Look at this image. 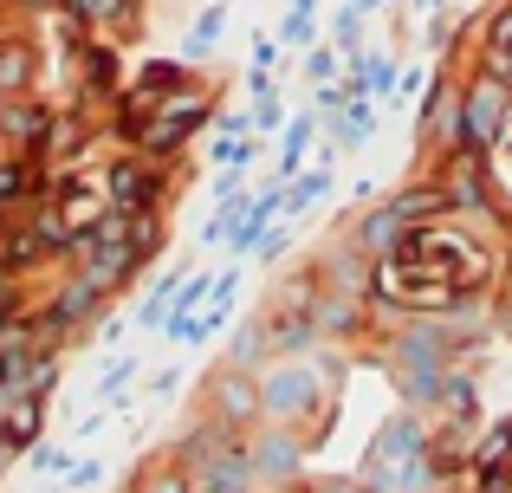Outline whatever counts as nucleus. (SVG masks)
Masks as SVG:
<instances>
[{"label":"nucleus","mask_w":512,"mask_h":493,"mask_svg":"<svg viewBox=\"0 0 512 493\" xmlns=\"http://www.w3.org/2000/svg\"><path fill=\"white\" fill-rule=\"evenodd\" d=\"M396 260L409 266H428V273L454 279L461 292H480L493 279V253L474 241L467 228H448V221H422V228H402L396 241Z\"/></svg>","instance_id":"f257e3e1"},{"label":"nucleus","mask_w":512,"mask_h":493,"mask_svg":"<svg viewBox=\"0 0 512 493\" xmlns=\"http://www.w3.org/2000/svg\"><path fill=\"white\" fill-rule=\"evenodd\" d=\"M370 292H376L383 305H396V312H428V318L454 312V305L467 299V292L454 286V279L428 273V266H409V260H396V253H383V260H376Z\"/></svg>","instance_id":"f03ea898"},{"label":"nucleus","mask_w":512,"mask_h":493,"mask_svg":"<svg viewBox=\"0 0 512 493\" xmlns=\"http://www.w3.org/2000/svg\"><path fill=\"white\" fill-rule=\"evenodd\" d=\"M208 111H214V98L208 91H195V85H175L163 104H156L150 117L137 124V143H143V156H169V150H182L188 137H195L201 124H208Z\"/></svg>","instance_id":"7ed1b4c3"},{"label":"nucleus","mask_w":512,"mask_h":493,"mask_svg":"<svg viewBox=\"0 0 512 493\" xmlns=\"http://www.w3.org/2000/svg\"><path fill=\"white\" fill-rule=\"evenodd\" d=\"M506 111H512L506 78H500V72H480L474 85H467L461 111H454V143H461V150H480V156H487L493 143H500V130H506Z\"/></svg>","instance_id":"20e7f679"},{"label":"nucleus","mask_w":512,"mask_h":493,"mask_svg":"<svg viewBox=\"0 0 512 493\" xmlns=\"http://www.w3.org/2000/svg\"><path fill=\"white\" fill-rule=\"evenodd\" d=\"M441 182H448V202L454 208H487V169H480V150H454L448 169H441Z\"/></svg>","instance_id":"39448f33"},{"label":"nucleus","mask_w":512,"mask_h":493,"mask_svg":"<svg viewBox=\"0 0 512 493\" xmlns=\"http://www.w3.org/2000/svg\"><path fill=\"white\" fill-rule=\"evenodd\" d=\"M253 455H240V448H221V455L201 461V493H253Z\"/></svg>","instance_id":"423d86ee"},{"label":"nucleus","mask_w":512,"mask_h":493,"mask_svg":"<svg viewBox=\"0 0 512 493\" xmlns=\"http://www.w3.org/2000/svg\"><path fill=\"white\" fill-rule=\"evenodd\" d=\"M253 409H260V383L247 377V370H227V377H214V416L227 422V429H234V422H247Z\"/></svg>","instance_id":"0eeeda50"},{"label":"nucleus","mask_w":512,"mask_h":493,"mask_svg":"<svg viewBox=\"0 0 512 493\" xmlns=\"http://www.w3.org/2000/svg\"><path fill=\"white\" fill-rule=\"evenodd\" d=\"M312 396H318L312 370H279V377L260 390V403L273 409V416H299V409H312Z\"/></svg>","instance_id":"6e6552de"},{"label":"nucleus","mask_w":512,"mask_h":493,"mask_svg":"<svg viewBox=\"0 0 512 493\" xmlns=\"http://www.w3.org/2000/svg\"><path fill=\"white\" fill-rule=\"evenodd\" d=\"M389 208H396L409 228H422V221H441V208H454V202H448V182H415V189H402Z\"/></svg>","instance_id":"1a4fd4ad"},{"label":"nucleus","mask_w":512,"mask_h":493,"mask_svg":"<svg viewBox=\"0 0 512 493\" xmlns=\"http://www.w3.org/2000/svg\"><path fill=\"white\" fill-rule=\"evenodd\" d=\"M104 189H111V208H150L156 202V176L143 163H117Z\"/></svg>","instance_id":"9d476101"},{"label":"nucleus","mask_w":512,"mask_h":493,"mask_svg":"<svg viewBox=\"0 0 512 493\" xmlns=\"http://www.w3.org/2000/svg\"><path fill=\"white\" fill-rule=\"evenodd\" d=\"M383 468L389 474H422V429L415 422H396L383 435Z\"/></svg>","instance_id":"9b49d317"},{"label":"nucleus","mask_w":512,"mask_h":493,"mask_svg":"<svg viewBox=\"0 0 512 493\" xmlns=\"http://www.w3.org/2000/svg\"><path fill=\"white\" fill-rule=\"evenodd\" d=\"M402 228H409V221H402V215H396V208H376V215H370V221H363V234H357V241H363V247H370V253H376V260H383V253H396V241H402Z\"/></svg>","instance_id":"f8f14e48"},{"label":"nucleus","mask_w":512,"mask_h":493,"mask_svg":"<svg viewBox=\"0 0 512 493\" xmlns=\"http://www.w3.org/2000/svg\"><path fill=\"white\" fill-rule=\"evenodd\" d=\"M396 351H402V364H409V370H441V331L422 325V331H409Z\"/></svg>","instance_id":"ddd939ff"},{"label":"nucleus","mask_w":512,"mask_h":493,"mask_svg":"<svg viewBox=\"0 0 512 493\" xmlns=\"http://www.w3.org/2000/svg\"><path fill=\"white\" fill-rule=\"evenodd\" d=\"M370 130H376V111H370V98H350L344 111H338V137L350 143V150H363V143H370Z\"/></svg>","instance_id":"4468645a"},{"label":"nucleus","mask_w":512,"mask_h":493,"mask_svg":"<svg viewBox=\"0 0 512 493\" xmlns=\"http://www.w3.org/2000/svg\"><path fill=\"white\" fill-rule=\"evenodd\" d=\"M0 130L39 143V137H46V111H33V104H0Z\"/></svg>","instance_id":"2eb2a0df"},{"label":"nucleus","mask_w":512,"mask_h":493,"mask_svg":"<svg viewBox=\"0 0 512 493\" xmlns=\"http://www.w3.org/2000/svg\"><path fill=\"white\" fill-rule=\"evenodd\" d=\"M305 150H312V117H299V124H286V150H279V169H286V176H299Z\"/></svg>","instance_id":"dca6fc26"},{"label":"nucleus","mask_w":512,"mask_h":493,"mask_svg":"<svg viewBox=\"0 0 512 493\" xmlns=\"http://www.w3.org/2000/svg\"><path fill=\"white\" fill-rule=\"evenodd\" d=\"M331 189V169H312V176H299V189H286V215H299V208H312L318 195Z\"/></svg>","instance_id":"f3484780"},{"label":"nucleus","mask_w":512,"mask_h":493,"mask_svg":"<svg viewBox=\"0 0 512 493\" xmlns=\"http://www.w3.org/2000/svg\"><path fill=\"white\" fill-rule=\"evenodd\" d=\"M253 468H266V474H292V468H299V448H292L286 435H273V442L260 448V461H253Z\"/></svg>","instance_id":"a211bd4d"},{"label":"nucleus","mask_w":512,"mask_h":493,"mask_svg":"<svg viewBox=\"0 0 512 493\" xmlns=\"http://www.w3.org/2000/svg\"><path fill=\"white\" fill-rule=\"evenodd\" d=\"M318 325H325V331H350V325H357V305H350V299H318Z\"/></svg>","instance_id":"6ab92c4d"},{"label":"nucleus","mask_w":512,"mask_h":493,"mask_svg":"<svg viewBox=\"0 0 512 493\" xmlns=\"http://www.w3.org/2000/svg\"><path fill=\"white\" fill-rule=\"evenodd\" d=\"M441 396H448L454 416H474V383H467V377H454V370H448V377H441Z\"/></svg>","instance_id":"aec40b11"},{"label":"nucleus","mask_w":512,"mask_h":493,"mask_svg":"<svg viewBox=\"0 0 512 493\" xmlns=\"http://www.w3.org/2000/svg\"><path fill=\"white\" fill-rule=\"evenodd\" d=\"M260 351H266V325H247V331H240V338H234V364L247 370V364H253V357H260Z\"/></svg>","instance_id":"412c9836"},{"label":"nucleus","mask_w":512,"mask_h":493,"mask_svg":"<svg viewBox=\"0 0 512 493\" xmlns=\"http://www.w3.org/2000/svg\"><path fill=\"white\" fill-rule=\"evenodd\" d=\"M279 39H286V46H312V13L292 7V13H286V26H279Z\"/></svg>","instance_id":"4be33fe9"},{"label":"nucleus","mask_w":512,"mask_h":493,"mask_svg":"<svg viewBox=\"0 0 512 493\" xmlns=\"http://www.w3.org/2000/svg\"><path fill=\"white\" fill-rule=\"evenodd\" d=\"M221 20H227L221 7H208V13H201V26H195V52H208V46H214V33H221Z\"/></svg>","instance_id":"5701e85b"},{"label":"nucleus","mask_w":512,"mask_h":493,"mask_svg":"<svg viewBox=\"0 0 512 493\" xmlns=\"http://www.w3.org/2000/svg\"><path fill=\"white\" fill-rule=\"evenodd\" d=\"M143 493H188V474H182V468H169V474H156V481L143 487Z\"/></svg>","instance_id":"b1692460"},{"label":"nucleus","mask_w":512,"mask_h":493,"mask_svg":"<svg viewBox=\"0 0 512 493\" xmlns=\"http://www.w3.org/2000/svg\"><path fill=\"white\" fill-rule=\"evenodd\" d=\"M20 78H26V59L20 52H0V85H20Z\"/></svg>","instance_id":"393cba45"},{"label":"nucleus","mask_w":512,"mask_h":493,"mask_svg":"<svg viewBox=\"0 0 512 493\" xmlns=\"http://www.w3.org/2000/svg\"><path fill=\"white\" fill-rule=\"evenodd\" d=\"M305 65H312V78H318V85H325V78L338 72V59H331V52H312V59H305Z\"/></svg>","instance_id":"a878e982"},{"label":"nucleus","mask_w":512,"mask_h":493,"mask_svg":"<svg viewBox=\"0 0 512 493\" xmlns=\"http://www.w3.org/2000/svg\"><path fill=\"white\" fill-rule=\"evenodd\" d=\"M7 318H13V305H7V292H0V331H7Z\"/></svg>","instance_id":"bb28decb"},{"label":"nucleus","mask_w":512,"mask_h":493,"mask_svg":"<svg viewBox=\"0 0 512 493\" xmlns=\"http://www.w3.org/2000/svg\"><path fill=\"white\" fill-rule=\"evenodd\" d=\"M318 493H363V487H344V481H331V487H318Z\"/></svg>","instance_id":"cd10ccee"},{"label":"nucleus","mask_w":512,"mask_h":493,"mask_svg":"<svg viewBox=\"0 0 512 493\" xmlns=\"http://www.w3.org/2000/svg\"><path fill=\"white\" fill-rule=\"evenodd\" d=\"M415 7H422V13H435V7H441V0H415Z\"/></svg>","instance_id":"c85d7f7f"},{"label":"nucleus","mask_w":512,"mask_h":493,"mask_svg":"<svg viewBox=\"0 0 512 493\" xmlns=\"http://www.w3.org/2000/svg\"><path fill=\"white\" fill-rule=\"evenodd\" d=\"M292 7H299V13H312V7H318V0H292Z\"/></svg>","instance_id":"c756f323"}]
</instances>
